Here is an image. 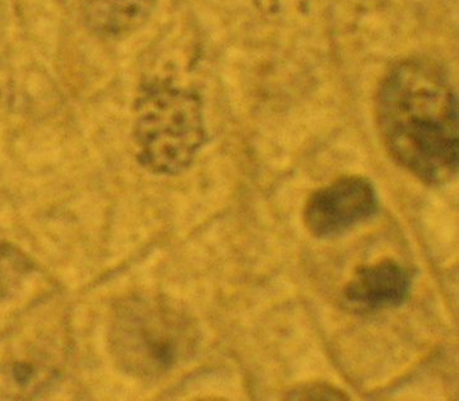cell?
<instances>
[{
    "label": "cell",
    "mask_w": 459,
    "mask_h": 401,
    "mask_svg": "<svg viewBox=\"0 0 459 401\" xmlns=\"http://www.w3.org/2000/svg\"><path fill=\"white\" fill-rule=\"evenodd\" d=\"M108 335L118 368L142 379L168 374L188 360L198 344L189 313L161 297L131 296L118 302Z\"/></svg>",
    "instance_id": "2"
},
{
    "label": "cell",
    "mask_w": 459,
    "mask_h": 401,
    "mask_svg": "<svg viewBox=\"0 0 459 401\" xmlns=\"http://www.w3.org/2000/svg\"><path fill=\"white\" fill-rule=\"evenodd\" d=\"M0 360V393L8 399H33L57 380L67 332L59 313H49Z\"/></svg>",
    "instance_id": "4"
},
{
    "label": "cell",
    "mask_w": 459,
    "mask_h": 401,
    "mask_svg": "<svg viewBox=\"0 0 459 401\" xmlns=\"http://www.w3.org/2000/svg\"><path fill=\"white\" fill-rule=\"evenodd\" d=\"M286 400L298 401H333L350 400L345 391L325 382H310V384L299 385L287 393Z\"/></svg>",
    "instance_id": "9"
},
{
    "label": "cell",
    "mask_w": 459,
    "mask_h": 401,
    "mask_svg": "<svg viewBox=\"0 0 459 401\" xmlns=\"http://www.w3.org/2000/svg\"><path fill=\"white\" fill-rule=\"evenodd\" d=\"M379 209L369 179L351 175L315 190L304 208L306 228L318 240H333L367 222Z\"/></svg>",
    "instance_id": "5"
},
{
    "label": "cell",
    "mask_w": 459,
    "mask_h": 401,
    "mask_svg": "<svg viewBox=\"0 0 459 401\" xmlns=\"http://www.w3.org/2000/svg\"><path fill=\"white\" fill-rule=\"evenodd\" d=\"M411 291L408 269L393 259L361 266L343 288V301L364 312L396 309L407 302Z\"/></svg>",
    "instance_id": "6"
},
{
    "label": "cell",
    "mask_w": 459,
    "mask_h": 401,
    "mask_svg": "<svg viewBox=\"0 0 459 401\" xmlns=\"http://www.w3.org/2000/svg\"><path fill=\"white\" fill-rule=\"evenodd\" d=\"M384 145L396 164L439 187L458 174V99L445 68L428 58L396 65L377 102Z\"/></svg>",
    "instance_id": "1"
},
{
    "label": "cell",
    "mask_w": 459,
    "mask_h": 401,
    "mask_svg": "<svg viewBox=\"0 0 459 401\" xmlns=\"http://www.w3.org/2000/svg\"><path fill=\"white\" fill-rule=\"evenodd\" d=\"M207 139L201 99L192 91L159 83L136 103L137 159L146 170L177 175L192 165Z\"/></svg>",
    "instance_id": "3"
},
{
    "label": "cell",
    "mask_w": 459,
    "mask_h": 401,
    "mask_svg": "<svg viewBox=\"0 0 459 401\" xmlns=\"http://www.w3.org/2000/svg\"><path fill=\"white\" fill-rule=\"evenodd\" d=\"M32 271V262L23 250L0 240V303L13 296Z\"/></svg>",
    "instance_id": "8"
},
{
    "label": "cell",
    "mask_w": 459,
    "mask_h": 401,
    "mask_svg": "<svg viewBox=\"0 0 459 401\" xmlns=\"http://www.w3.org/2000/svg\"><path fill=\"white\" fill-rule=\"evenodd\" d=\"M83 20L96 32L121 36L142 26L155 0H74Z\"/></svg>",
    "instance_id": "7"
}]
</instances>
